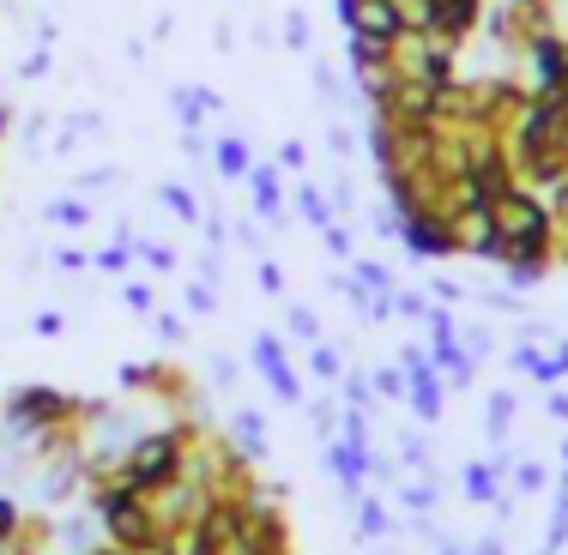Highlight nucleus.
<instances>
[{"label":"nucleus","instance_id":"1","mask_svg":"<svg viewBox=\"0 0 568 555\" xmlns=\"http://www.w3.org/2000/svg\"><path fill=\"white\" fill-rule=\"evenodd\" d=\"M187 446H194V429H187V423H164V429H152V435L133 441L128 453L103 471V477L128 483L133 495H158V490H170V483L187 471Z\"/></svg>","mask_w":568,"mask_h":555},{"label":"nucleus","instance_id":"2","mask_svg":"<svg viewBox=\"0 0 568 555\" xmlns=\"http://www.w3.org/2000/svg\"><path fill=\"white\" fill-rule=\"evenodd\" d=\"M79 417H85V404L67 399L55 387H19L7 399V429L19 441H49V435H73Z\"/></svg>","mask_w":568,"mask_h":555},{"label":"nucleus","instance_id":"3","mask_svg":"<svg viewBox=\"0 0 568 555\" xmlns=\"http://www.w3.org/2000/svg\"><path fill=\"white\" fill-rule=\"evenodd\" d=\"M557 31V7L550 0H503V7L490 12V37L503 49H514V55H526V43L532 37Z\"/></svg>","mask_w":568,"mask_h":555},{"label":"nucleus","instance_id":"4","mask_svg":"<svg viewBox=\"0 0 568 555\" xmlns=\"http://www.w3.org/2000/svg\"><path fill=\"white\" fill-rule=\"evenodd\" d=\"M399 224V236H405V248L417 254V260H442V254H454V218L442 206H424V212H405Z\"/></svg>","mask_w":568,"mask_h":555},{"label":"nucleus","instance_id":"5","mask_svg":"<svg viewBox=\"0 0 568 555\" xmlns=\"http://www.w3.org/2000/svg\"><path fill=\"white\" fill-rule=\"evenodd\" d=\"M339 12H345V31L351 37H369V43H399V37H405L394 0H339Z\"/></svg>","mask_w":568,"mask_h":555},{"label":"nucleus","instance_id":"6","mask_svg":"<svg viewBox=\"0 0 568 555\" xmlns=\"http://www.w3.org/2000/svg\"><path fill=\"white\" fill-rule=\"evenodd\" d=\"M254 206H261V218H278V169L266 164V169H254Z\"/></svg>","mask_w":568,"mask_h":555},{"label":"nucleus","instance_id":"7","mask_svg":"<svg viewBox=\"0 0 568 555\" xmlns=\"http://www.w3.org/2000/svg\"><path fill=\"white\" fill-rule=\"evenodd\" d=\"M219 169L230 175V182H236V175H248V145H242V140H224V145H219Z\"/></svg>","mask_w":568,"mask_h":555},{"label":"nucleus","instance_id":"8","mask_svg":"<svg viewBox=\"0 0 568 555\" xmlns=\"http://www.w3.org/2000/svg\"><path fill=\"white\" fill-rule=\"evenodd\" d=\"M19 532H24V513H19V501H7V495H0V549H7Z\"/></svg>","mask_w":568,"mask_h":555},{"label":"nucleus","instance_id":"9","mask_svg":"<svg viewBox=\"0 0 568 555\" xmlns=\"http://www.w3.org/2000/svg\"><path fill=\"white\" fill-rule=\"evenodd\" d=\"M466 490L478 495V501H490V495H496V477H490L484 465H471V471H466Z\"/></svg>","mask_w":568,"mask_h":555},{"label":"nucleus","instance_id":"10","mask_svg":"<svg viewBox=\"0 0 568 555\" xmlns=\"http://www.w3.org/2000/svg\"><path fill=\"white\" fill-rule=\"evenodd\" d=\"M170 212H182V218H200V206H194V194H182V187H170Z\"/></svg>","mask_w":568,"mask_h":555},{"label":"nucleus","instance_id":"11","mask_svg":"<svg viewBox=\"0 0 568 555\" xmlns=\"http://www.w3.org/2000/svg\"><path fill=\"white\" fill-rule=\"evenodd\" d=\"M291 327L303 338H315V315H308V308H291Z\"/></svg>","mask_w":568,"mask_h":555},{"label":"nucleus","instance_id":"12","mask_svg":"<svg viewBox=\"0 0 568 555\" xmlns=\"http://www.w3.org/2000/svg\"><path fill=\"white\" fill-rule=\"evenodd\" d=\"M315 374H327V381H333V374H339V357H333V350H315Z\"/></svg>","mask_w":568,"mask_h":555},{"label":"nucleus","instance_id":"13","mask_svg":"<svg viewBox=\"0 0 568 555\" xmlns=\"http://www.w3.org/2000/svg\"><path fill=\"white\" fill-rule=\"evenodd\" d=\"M278 169H303V145H284V152H278Z\"/></svg>","mask_w":568,"mask_h":555},{"label":"nucleus","instance_id":"14","mask_svg":"<svg viewBox=\"0 0 568 555\" xmlns=\"http://www.w3.org/2000/svg\"><path fill=\"white\" fill-rule=\"evenodd\" d=\"M91 555H128V549H115V544H103V549H91Z\"/></svg>","mask_w":568,"mask_h":555}]
</instances>
